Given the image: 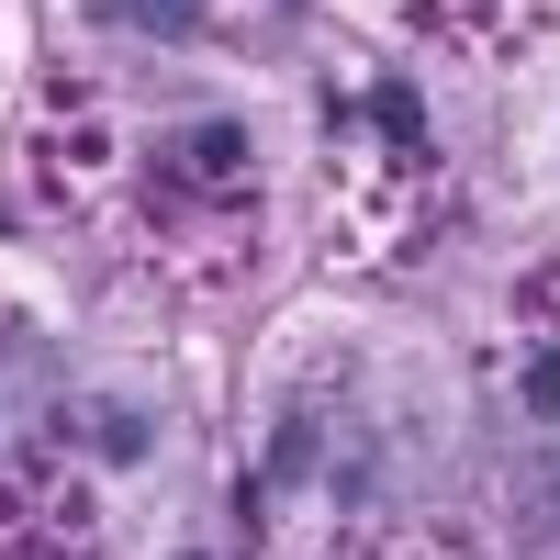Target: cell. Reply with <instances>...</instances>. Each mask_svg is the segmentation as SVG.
<instances>
[{"label":"cell","instance_id":"cell-1","mask_svg":"<svg viewBox=\"0 0 560 560\" xmlns=\"http://www.w3.org/2000/svg\"><path fill=\"white\" fill-rule=\"evenodd\" d=\"M102 12H135L147 34H202V23H213V0H102Z\"/></svg>","mask_w":560,"mask_h":560}]
</instances>
